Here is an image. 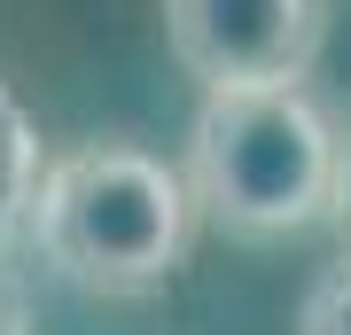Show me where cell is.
<instances>
[{"mask_svg": "<svg viewBox=\"0 0 351 335\" xmlns=\"http://www.w3.org/2000/svg\"><path fill=\"white\" fill-rule=\"evenodd\" d=\"M195 187L133 140H78L47 156L32 249L78 297H149L188 265Z\"/></svg>", "mask_w": 351, "mask_h": 335, "instance_id": "1", "label": "cell"}, {"mask_svg": "<svg viewBox=\"0 0 351 335\" xmlns=\"http://www.w3.org/2000/svg\"><path fill=\"white\" fill-rule=\"evenodd\" d=\"M336 125L304 86H226L203 94L188 125L195 211L234 242H281L328 219L336 195Z\"/></svg>", "mask_w": 351, "mask_h": 335, "instance_id": "2", "label": "cell"}, {"mask_svg": "<svg viewBox=\"0 0 351 335\" xmlns=\"http://www.w3.org/2000/svg\"><path fill=\"white\" fill-rule=\"evenodd\" d=\"M328 32L320 0H164V47L203 94L304 86Z\"/></svg>", "mask_w": 351, "mask_h": 335, "instance_id": "3", "label": "cell"}, {"mask_svg": "<svg viewBox=\"0 0 351 335\" xmlns=\"http://www.w3.org/2000/svg\"><path fill=\"white\" fill-rule=\"evenodd\" d=\"M39 179H47V149L39 125L16 101V86L0 78V258L16 242H32V211H39Z\"/></svg>", "mask_w": 351, "mask_h": 335, "instance_id": "4", "label": "cell"}, {"mask_svg": "<svg viewBox=\"0 0 351 335\" xmlns=\"http://www.w3.org/2000/svg\"><path fill=\"white\" fill-rule=\"evenodd\" d=\"M297 335H351V242L336 265H320L297 304Z\"/></svg>", "mask_w": 351, "mask_h": 335, "instance_id": "5", "label": "cell"}, {"mask_svg": "<svg viewBox=\"0 0 351 335\" xmlns=\"http://www.w3.org/2000/svg\"><path fill=\"white\" fill-rule=\"evenodd\" d=\"M328 226L351 242V140L336 149V195H328Z\"/></svg>", "mask_w": 351, "mask_h": 335, "instance_id": "6", "label": "cell"}, {"mask_svg": "<svg viewBox=\"0 0 351 335\" xmlns=\"http://www.w3.org/2000/svg\"><path fill=\"white\" fill-rule=\"evenodd\" d=\"M0 335H24V327H0Z\"/></svg>", "mask_w": 351, "mask_h": 335, "instance_id": "7", "label": "cell"}]
</instances>
